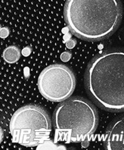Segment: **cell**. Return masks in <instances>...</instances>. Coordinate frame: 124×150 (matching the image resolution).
Segmentation results:
<instances>
[{
  "mask_svg": "<svg viewBox=\"0 0 124 150\" xmlns=\"http://www.w3.org/2000/svg\"><path fill=\"white\" fill-rule=\"evenodd\" d=\"M85 87L101 108L124 111V50H108L92 59L86 71Z\"/></svg>",
  "mask_w": 124,
  "mask_h": 150,
  "instance_id": "obj_1",
  "label": "cell"
},
{
  "mask_svg": "<svg viewBox=\"0 0 124 150\" xmlns=\"http://www.w3.org/2000/svg\"><path fill=\"white\" fill-rule=\"evenodd\" d=\"M64 15L76 37L95 42L115 32L122 20L123 6L120 0H67Z\"/></svg>",
  "mask_w": 124,
  "mask_h": 150,
  "instance_id": "obj_2",
  "label": "cell"
},
{
  "mask_svg": "<svg viewBox=\"0 0 124 150\" xmlns=\"http://www.w3.org/2000/svg\"><path fill=\"white\" fill-rule=\"evenodd\" d=\"M98 125L97 110L83 97H71L62 101L54 112L55 141L83 142L94 134Z\"/></svg>",
  "mask_w": 124,
  "mask_h": 150,
  "instance_id": "obj_3",
  "label": "cell"
},
{
  "mask_svg": "<svg viewBox=\"0 0 124 150\" xmlns=\"http://www.w3.org/2000/svg\"><path fill=\"white\" fill-rule=\"evenodd\" d=\"M51 122L48 112L36 105H26L14 113L10 133L14 143L27 147L38 146L48 139Z\"/></svg>",
  "mask_w": 124,
  "mask_h": 150,
  "instance_id": "obj_4",
  "label": "cell"
},
{
  "mask_svg": "<svg viewBox=\"0 0 124 150\" xmlns=\"http://www.w3.org/2000/svg\"><path fill=\"white\" fill-rule=\"evenodd\" d=\"M76 87L73 72L62 64H52L46 67L38 78L40 94L51 102H62L68 99Z\"/></svg>",
  "mask_w": 124,
  "mask_h": 150,
  "instance_id": "obj_5",
  "label": "cell"
},
{
  "mask_svg": "<svg viewBox=\"0 0 124 150\" xmlns=\"http://www.w3.org/2000/svg\"><path fill=\"white\" fill-rule=\"evenodd\" d=\"M105 148L108 150H124V115L108 126L105 137Z\"/></svg>",
  "mask_w": 124,
  "mask_h": 150,
  "instance_id": "obj_6",
  "label": "cell"
},
{
  "mask_svg": "<svg viewBox=\"0 0 124 150\" xmlns=\"http://www.w3.org/2000/svg\"><path fill=\"white\" fill-rule=\"evenodd\" d=\"M3 59L9 64H14L18 61L21 57V51L16 46H9L4 50L2 54Z\"/></svg>",
  "mask_w": 124,
  "mask_h": 150,
  "instance_id": "obj_7",
  "label": "cell"
},
{
  "mask_svg": "<svg viewBox=\"0 0 124 150\" xmlns=\"http://www.w3.org/2000/svg\"><path fill=\"white\" fill-rule=\"evenodd\" d=\"M71 53H69V52H64V54H62L61 57V60L64 62L68 61V60L71 59Z\"/></svg>",
  "mask_w": 124,
  "mask_h": 150,
  "instance_id": "obj_8",
  "label": "cell"
},
{
  "mask_svg": "<svg viewBox=\"0 0 124 150\" xmlns=\"http://www.w3.org/2000/svg\"><path fill=\"white\" fill-rule=\"evenodd\" d=\"M9 29L6 28V27H3L2 29H1V37L2 38L7 37V35H9Z\"/></svg>",
  "mask_w": 124,
  "mask_h": 150,
  "instance_id": "obj_9",
  "label": "cell"
},
{
  "mask_svg": "<svg viewBox=\"0 0 124 150\" xmlns=\"http://www.w3.org/2000/svg\"><path fill=\"white\" fill-rule=\"evenodd\" d=\"M75 45H76V41L74 40H70L67 43V46H68V48H73Z\"/></svg>",
  "mask_w": 124,
  "mask_h": 150,
  "instance_id": "obj_10",
  "label": "cell"
}]
</instances>
